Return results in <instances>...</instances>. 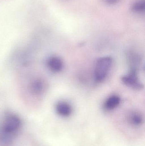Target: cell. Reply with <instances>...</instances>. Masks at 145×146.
Instances as JSON below:
<instances>
[{"mask_svg":"<svg viewBox=\"0 0 145 146\" xmlns=\"http://www.w3.org/2000/svg\"><path fill=\"white\" fill-rule=\"evenodd\" d=\"M145 0H138L133 4L132 10L137 13H140L144 12Z\"/></svg>","mask_w":145,"mask_h":146,"instance_id":"9","label":"cell"},{"mask_svg":"<svg viewBox=\"0 0 145 146\" xmlns=\"http://www.w3.org/2000/svg\"><path fill=\"white\" fill-rule=\"evenodd\" d=\"M103 1L107 4L113 5L119 2V0H103Z\"/></svg>","mask_w":145,"mask_h":146,"instance_id":"10","label":"cell"},{"mask_svg":"<svg viewBox=\"0 0 145 146\" xmlns=\"http://www.w3.org/2000/svg\"><path fill=\"white\" fill-rule=\"evenodd\" d=\"M122 81L126 86L136 90L143 88V84L139 79L137 71L131 70L127 74L123 76Z\"/></svg>","mask_w":145,"mask_h":146,"instance_id":"4","label":"cell"},{"mask_svg":"<svg viewBox=\"0 0 145 146\" xmlns=\"http://www.w3.org/2000/svg\"><path fill=\"white\" fill-rule=\"evenodd\" d=\"M22 121L20 117L15 114L7 115L1 126V131L4 136H12L20 129Z\"/></svg>","mask_w":145,"mask_h":146,"instance_id":"1","label":"cell"},{"mask_svg":"<svg viewBox=\"0 0 145 146\" xmlns=\"http://www.w3.org/2000/svg\"><path fill=\"white\" fill-rule=\"evenodd\" d=\"M56 110L60 115L64 117H67L70 115L72 110L71 106L68 103L61 101L56 105Z\"/></svg>","mask_w":145,"mask_h":146,"instance_id":"6","label":"cell"},{"mask_svg":"<svg viewBox=\"0 0 145 146\" xmlns=\"http://www.w3.org/2000/svg\"><path fill=\"white\" fill-rule=\"evenodd\" d=\"M112 60L110 56H104L97 61L94 69L96 81L101 82L107 77L112 65Z\"/></svg>","mask_w":145,"mask_h":146,"instance_id":"2","label":"cell"},{"mask_svg":"<svg viewBox=\"0 0 145 146\" xmlns=\"http://www.w3.org/2000/svg\"><path fill=\"white\" fill-rule=\"evenodd\" d=\"M129 121L133 126L138 127L140 126L143 123V117L138 112H132L129 116Z\"/></svg>","mask_w":145,"mask_h":146,"instance_id":"8","label":"cell"},{"mask_svg":"<svg viewBox=\"0 0 145 146\" xmlns=\"http://www.w3.org/2000/svg\"><path fill=\"white\" fill-rule=\"evenodd\" d=\"M47 64L49 70L54 73L60 72L64 66L62 60L56 56L49 57L47 61Z\"/></svg>","mask_w":145,"mask_h":146,"instance_id":"5","label":"cell"},{"mask_svg":"<svg viewBox=\"0 0 145 146\" xmlns=\"http://www.w3.org/2000/svg\"><path fill=\"white\" fill-rule=\"evenodd\" d=\"M47 85L43 78L38 76L33 78L28 84V89L31 94L35 96H41L45 93Z\"/></svg>","mask_w":145,"mask_h":146,"instance_id":"3","label":"cell"},{"mask_svg":"<svg viewBox=\"0 0 145 146\" xmlns=\"http://www.w3.org/2000/svg\"><path fill=\"white\" fill-rule=\"evenodd\" d=\"M121 103V98L117 95L109 97L104 103V108L107 110H112L117 107Z\"/></svg>","mask_w":145,"mask_h":146,"instance_id":"7","label":"cell"}]
</instances>
